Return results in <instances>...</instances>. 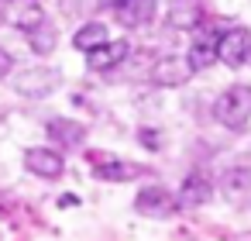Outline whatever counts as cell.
<instances>
[{"label":"cell","instance_id":"cell-1","mask_svg":"<svg viewBox=\"0 0 251 241\" xmlns=\"http://www.w3.org/2000/svg\"><path fill=\"white\" fill-rule=\"evenodd\" d=\"M213 117L227 128V131H241L251 121V86L234 83L230 90H224L213 100Z\"/></svg>","mask_w":251,"mask_h":241},{"label":"cell","instance_id":"cell-2","mask_svg":"<svg viewBox=\"0 0 251 241\" xmlns=\"http://www.w3.org/2000/svg\"><path fill=\"white\" fill-rule=\"evenodd\" d=\"M217 62L241 69L251 62V31L248 28H227L217 42Z\"/></svg>","mask_w":251,"mask_h":241},{"label":"cell","instance_id":"cell-3","mask_svg":"<svg viewBox=\"0 0 251 241\" xmlns=\"http://www.w3.org/2000/svg\"><path fill=\"white\" fill-rule=\"evenodd\" d=\"M14 90L21 97H49L52 90H59V73L49 69V66H28L14 76Z\"/></svg>","mask_w":251,"mask_h":241},{"label":"cell","instance_id":"cell-4","mask_svg":"<svg viewBox=\"0 0 251 241\" xmlns=\"http://www.w3.org/2000/svg\"><path fill=\"white\" fill-rule=\"evenodd\" d=\"M176 196L165 189V186H145L138 196H134V210L145 214V217H169L176 210Z\"/></svg>","mask_w":251,"mask_h":241},{"label":"cell","instance_id":"cell-5","mask_svg":"<svg viewBox=\"0 0 251 241\" xmlns=\"http://www.w3.org/2000/svg\"><path fill=\"white\" fill-rule=\"evenodd\" d=\"M165 21L172 31H196L203 21V0H169Z\"/></svg>","mask_w":251,"mask_h":241},{"label":"cell","instance_id":"cell-6","mask_svg":"<svg viewBox=\"0 0 251 241\" xmlns=\"http://www.w3.org/2000/svg\"><path fill=\"white\" fill-rule=\"evenodd\" d=\"M127 52H131V42H124V38L103 42L100 49L86 52V66H90L93 73H110V69H117V66L127 59Z\"/></svg>","mask_w":251,"mask_h":241},{"label":"cell","instance_id":"cell-7","mask_svg":"<svg viewBox=\"0 0 251 241\" xmlns=\"http://www.w3.org/2000/svg\"><path fill=\"white\" fill-rule=\"evenodd\" d=\"M217 42H220V35H217L213 28H203V35L193 38L189 55H186V62H189L193 73H203V69H210V66L217 62Z\"/></svg>","mask_w":251,"mask_h":241},{"label":"cell","instance_id":"cell-8","mask_svg":"<svg viewBox=\"0 0 251 241\" xmlns=\"http://www.w3.org/2000/svg\"><path fill=\"white\" fill-rule=\"evenodd\" d=\"M189 76H193V69H189V62L179 59V55H162V59L151 66V83H155V86H182Z\"/></svg>","mask_w":251,"mask_h":241},{"label":"cell","instance_id":"cell-9","mask_svg":"<svg viewBox=\"0 0 251 241\" xmlns=\"http://www.w3.org/2000/svg\"><path fill=\"white\" fill-rule=\"evenodd\" d=\"M25 165H28V172H35L42 179H59L62 169H66V159L55 148H28L25 152Z\"/></svg>","mask_w":251,"mask_h":241},{"label":"cell","instance_id":"cell-10","mask_svg":"<svg viewBox=\"0 0 251 241\" xmlns=\"http://www.w3.org/2000/svg\"><path fill=\"white\" fill-rule=\"evenodd\" d=\"M210 200H213V183H210L203 172H189V176L182 179L179 193H176V203H179V207H203V203H210Z\"/></svg>","mask_w":251,"mask_h":241},{"label":"cell","instance_id":"cell-11","mask_svg":"<svg viewBox=\"0 0 251 241\" xmlns=\"http://www.w3.org/2000/svg\"><path fill=\"white\" fill-rule=\"evenodd\" d=\"M114 14L124 28H145L155 18V0H124L114 7Z\"/></svg>","mask_w":251,"mask_h":241},{"label":"cell","instance_id":"cell-12","mask_svg":"<svg viewBox=\"0 0 251 241\" xmlns=\"http://www.w3.org/2000/svg\"><path fill=\"white\" fill-rule=\"evenodd\" d=\"M7 21L28 35V31H35L38 25H45V11L35 4V0H21V4H14V7L7 11Z\"/></svg>","mask_w":251,"mask_h":241},{"label":"cell","instance_id":"cell-13","mask_svg":"<svg viewBox=\"0 0 251 241\" xmlns=\"http://www.w3.org/2000/svg\"><path fill=\"white\" fill-rule=\"evenodd\" d=\"M49 134H52V141L66 145V148H79V145H83V138H86V128H83L79 121L55 117V121H49Z\"/></svg>","mask_w":251,"mask_h":241},{"label":"cell","instance_id":"cell-14","mask_svg":"<svg viewBox=\"0 0 251 241\" xmlns=\"http://www.w3.org/2000/svg\"><path fill=\"white\" fill-rule=\"evenodd\" d=\"M141 169L131 165V162H121V159H100L93 165V176L97 179H107V183H124V179H134Z\"/></svg>","mask_w":251,"mask_h":241},{"label":"cell","instance_id":"cell-15","mask_svg":"<svg viewBox=\"0 0 251 241\" xmlns=\"http://www.w3.org/2000/svg\"><path fill=\"white\" fill-rule=\"evenodd\" d=\"M103 42H110V38H107V25H100V21L83 25V28L73 35V45H76L79 52H93V49H100Z\"/></svg>","mask_w":251,"mask_h":241},{"label":"cell","instance_id":"cell-16","mask_svg":"<svg viewBox=\"0 0 251 241\" xmlns=\"http://www.w3.org/2000/svg\"><path fill=\"white\" fill-rule=\"evenodd\" d=\"M220 189H224L227 196H244V193L251 189V169H248V165H234V169H227L224 179H220Z\"/></svg>","mask_w":251,"mask_h":241},{"label":"cell","instance_id":"cell-17","mask_svg":"<svg viewBox=\"0 0 251 241\" xmlns=\"http://www.w3.org/2000/svg\"><path fill=\"white\" fill-rule=\"evenodd\" d=\"M28 45L38 52V55H49L52 49H55V28L45 21V25H38L35 31H28Z\"/></svg>","mask_w":251,"mask_h":241},{"label":"cell","instance_id":"cell-18","mask_svg":"<svg viewBox=\"0 0 251 241\" xmlns=\"http://www.w3.org/2000/svg\"><path fill=\"white\" fill-rule=\"evenodd\" d=\"M158 131H148V128H141V145L145 148H158V138H155Z\"/></svg>","mask_w":251,"mask_h":241},{"label":"cell","instance_id":"cell-19","mask_svg":"<svg viewBox=\"0 0 251 241\" xmlns=\"http://www.w3.org/2000/svg\"><path fill=\"white\" fill-rule=\"evenodd\" d=\"M11 66H14V62H11V55L0 49V76H7V73H11Z\"/></svg>","mask_w":251,"mask_h":241},{"label":"cell","instance_id":"cell-20","mask_svg":"<svg viewBox=\"0 0 251 241\" xmlns=\"http://www.w3.org/2000/svg\"><path fill=\"white\" fill-rule=\"evenodd\" d=\"M103 4H107V7H117V4H124V0H103Z\"/></svg>","mask_w":251,"mask_h":241},{"label":"cell","instance_id":"cell-21","mask_svg":"<svg viewBox=\"0 0 251 241\" xmlns=\"http://www.w3.org/2000/svg\"><path fill=\"white\" fill-rule=\"evenodd\" d=\"M7 4H21V0H7Z\"/></svg>","mask_w":251,"mask_h":241}]
</instances>
